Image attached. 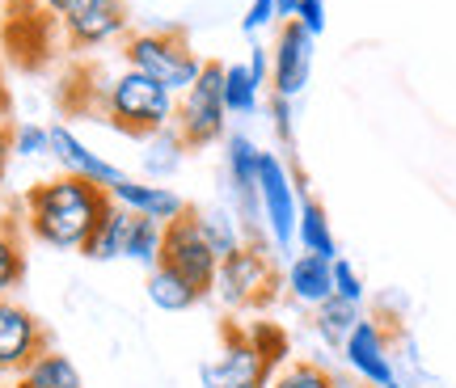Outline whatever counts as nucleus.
I'll return each mask as SVG.
<instances>
[{
  "label": "nucleus",
  "mask_w": 456,
  "mask_h": 388,
  "mask_svg": "<svg viewBox=\"0 0 456 388\" xmlns=\"http://www.w3.org/2000/svg\"><path fill=\"white\" fill-rule=\"evenodd\" d=\"M26 388H85V380H81V372H77V363L68 355H60L55 346H47L43 355L34 359L26 372L17 376Z\"/></svg>",
  "instance_id": "nucleus-19"
},
{
  "label": "nucleus",
  "mask_w": 456,
  "mask_h": 388,
  "mask_svg": "<svg viewBox=\"0 0 456 388\" xmlns=\"http://www.w3.org/2000/svg\"><path fill=\"white\" fill-rule=\"evenodd\" d=\"M21 211H26V228L34 241L51 245V249H85V241L98 232V224L110 211V194L106 186L60 174V178L30 186L21 198Z\"/></svg>",
  "instance_id": "nucleus-1"
},
{
  "label": "nucleus",
  "mask_w": 456,
  "mask_h": 388,
  "mask_svg": "<svg viewBox=\"0 0 456 388\" xmlns=\"http://www.w3.org/2000/svg\"><path fill=\"white\" fill-rule=\"evenodd\" d=\"M106 194H110V203L135 211V215H144V220H157V224H165V228L191 211V207H186V198H182L178 190H169V186H161V182L127 178V174L114 182Z\"/></svg>",
  "instance_id": "nucleus-13"
},
{
  "label": "nucleus",
  "mask_w": 456,
  "mask_h": 388,
  "mask_svg": "<svg viewBox=\"0 0 456 388\" xmlns=\"http://www.w3.org/2000/svg\"><path fill=\"white\" fill-rule=\"evenodd\" d=\"M275 291H279V275H275L271 249L245 241L237 254H228V258L220 262L212 295L224 300L228 308H266L275 300Z\"/></svg>",
  "instance_id": "nucleus-5"
},
{
  "label": "nucleus",
  "mask_w": 456,
  "mask_h": 388,
  "mask_svg": "<svg viewBox=\"0 0 456 388\" xmlns=\"http://www.w3.org/2000/svg\"><path fill=\"white\" fill-rule=\"evenodd\" d=\"M199 220V232H203V241L212 245V254L220 262L228 258V254H237L245 245V228L237 224V215H228V211H195Z\"/></svg>",
  "instance_id": "nucleus-21"
},
{
  "label": "nucleus",
  "mask_w": 456,
  "mask_h": 388,
  "mask_svg": "<svg viewBox=\"0 0 456 388\" xmlns=\"http://www.w3.org/2000/svg\"><path fill=\"white\" fill-rule=\"evenodd\" d=\"M283 283H288V295L296 304H309V308L326 304L334 295V262L317 258V254H300V258H292Z\"/></svg>",
  "instance_id": "nucleus-15"
},
{
  "label": "nucleus",
  "mask_w": 456,
  "mask_h": 388,
  "mask_svg": "<svg viewBox=\"0 0 456 388\" xmlns=\"http://www.w3.org/2000/svg\"><path fill=\"white\" fill-rule=\"evenodd\" d=\"M220 93H224V106L228 114H254L258 110V81L249 77V68L245 64H224V85H220Z\"/></svg>",
  "instance_id": "nucleus-23"
},
{
  "label": "nucleus",
  "mask_w": 456,
  "mask_h": 388,
  "mask_svg": "<svg viewBox=\"0 0 456 388\" xmlns=\"http://www.w3.org/2000/svg\"><path fill=\"white\" fill-rule=\"evenodd\" d=\"M161 245H165V224L140 215L135 237H131V249H127V262L144 266V271H157V266H161Z\"/></svg>",
  "instance_id": "nucleus-25"
},
{
  "label": "nucleus",
  "mask_w": 456,
  "mask_h": 388,
  "mask_svg": "<svg viewBox=\"0 0 456 388\" xmlns=\"http://www.w3.org/2000/svg\"><path fill=\"white\" fill-rule=\"evenodd\" d=\"M0 178H4V174H0Z\"/></svg>",
  "instance_id": "nucleus-41"
},
{
  "label": "nucleus",
  "mask_w": 456,
  "mask_h": 388,
  "mask_svg": "<svg viewBox=\"0 0 456 388\" xmlns=\"http://www.w3.org/2000/svg\"><path fill=\"white\" fill-rule=\"evenodd\" d=\"M0 110H4V97H0Z\"/></svg>",
  "instance_id": "nucleus-40"
},
{
  "label": "nucleus",
  "mask_w": 456,
  "mask_h": 388,
  "mask_svg": "<svg viewBox=\"0 0 456 388\" xmlns=\"http://www.w3.org/2000/svg\"><path fill=\"white\" fill-rule=\"evenodd\" d=\"M296 245L300 254H317V258H342L338 254V237L330 228V215L317 198H300V220H296Z\"/></svg>",
  "instance_id": "nucleus-17"
},
{
  "label": "nucleus",
  "mask_w": 456,
  "mask_h": 388,
  "mask_svg": "<svg viewBox=\"0 0 456 388\" xmlns=\"http://www.w3.org/2000/svg\"><path fill=\"white\" fill-rule=\"evenodd\" d=\"M0 21H4V0H0Z\"/></svg>",
  "instance_id": "nucleus-39"
},
{
  "label": "nucleus",
  "mask_w": 456,
  "mask_h": 388,
  "mask_svg": "<svg viewBox=\"0 0 456 388\" xmlns=\"http://www.w3.org/2000/svg\"><path fill=\"white\" fill-rule=\"evenodd\" d=\"M199 380H203V388H271L275 363L254 346L245 329H228L224 351L199 368Z\"/></svg>",
  "instance_id": "nucleus-6"
},
{
  "label": "nucleus",
  "mask_w": 456,
  "mask_h": 388,
  "mask_svg": "<svg viewBox=\"0 0 456 388\" xmlns=\"http://www.w3.org/2000/svg\"><path fill=\"white\" fill-rule=\"evenodd\" d=\"M30 4H34V9H43V13H51V17H60L72 0H30Z\"/></svg>",
  "instance_id": "nucleus-35"
},
{
  "label": "nucleus",
  "mask_w": 456,
  "mask_h": 388,
  "mask_svg": "<svg viewBox=\"0 0 456 388\" xmlns=\"http://www.w3.org/2000/svg\"><path fill=\"white\" fill-rule=\"evenodd\" d=\"M271 388H334V372L313 363V359H296L283 372H275Z\"/></svg>",
  "instance_id": "nucleus-26"
},
{
  "label": "nucleus",
  "mask_w": 456,
  "mask_h": 388,
  "mask_svg": "<svg viewBox=\"0 0 456 388\" xmlns=\"http://www.w3.org/2000/svg\"><path fill=\"white\" fill-rule=\"evenodd\" d=\"M135 224H140V215L127 207H118V203H110V211H106V220L98 224V232L85 241V258L89 262H118L127 258L131 249V237H135Z\"/></svg>",
  "instance_id": "nucleus-16"
},
{
  "label": "nucleus",
  "mask_w": 456,
  "mask_h": 388,
  "mask_svg": "<svg viewBox=\"0 0 456 388\" xmlns=\"http://www.w3.org/2000/svg\"><path fill=\"white\" fill-rule=\"evenodd\" d=\"M245 334L254 338V346H258V351H262L266 359H271L275 368L283 363V359H288V334H283L279 325H271V321H254L249 329H245Z\"/></svg>",
  "instance_id": "nucleus-27"
},
{
  "label": "nucleus",
  "mask_w": 456,
  "mask_h": 388,
  "mask_svg": "<svg viewBox=\"0 0 456 388\" xmlns=\"http://www.w3.org/2000/svg\"><path fill=\"white\" fill-rule=\"evenodd\" d=\"M292 21L300 26V30H309L313 38H317V34L326 30V0H300Z\"/></svg>",
  "instance_id": "nucleus-30"
},
{
  "label": "nucleus",
  "mask_w": 456,
  "mask_h": 388,
  "mask_svg": "<svg viewBox=\"0 0 456 388\" xmlns=\"http://www.w3.org/2000/svg\"><path fill=\"white\" fill-rule=\"evenodd\" d=\"M224 64L208 60L199 81L178 97V114H174V131L182 135L186 148H208L216 140H224V127H228V106H224Z\"/></svg>",
  "instance_id": "nucleus-4"
},
{
  "label": "nucleus",
  "mask_w": 456,
  "mask_h": 388,
  "mask_svg": "<svg viewBox=\"0 0 456 388\" xmlns=\"http://www.w3.org/2000/svg\"><path fill=\"white\" fill-rule=\"evenodd\" d=\"M385 388H406V384H402V376H397V380H393V384H385Z\"/></svg>",
  "instance_id": "nucleus-37"
},
{
  "label": "nucleus",
  "mask_w": 456,
  "mask_h": 388,
  "mask_svg": "<svg viewBox=\"0 0 456 388\" xmlns=\"http://www.w3.org/2000/svg\"><path fill=\"white\" fill-rule=\"evenodd\" d=\"M13 157H51V127L38 123L13 127Z\"/></svg>",
  "instance_id": "nucleus-28"
},
{
  "label": "nucleus",
  "mask_w": 456,
  "mask_h": 388,
  "mask_svg": "<svg viewBox=\"0 0 456 388\" xmlns=\"http://www.w3.org/2000/svg\"><path fill=\"white\" fill-rule=\"evenodd\" d=\"M342 359L355 380H363L368 388H385L397 380V368H393V351H389V334L376 317H363V321L351 329V338L342 342Z\"/></svg>",
  "instance_id": "nucleus-11"
},
{
  "label": "nucleus",
  "mask_w": 456,
  "mask_h": 388,
  "mask_svg": "<svg viewBox=\"0 0 456 388\" xmlns=\"http://www.w3.org/2000/svg\"><path fill=\"white\" fill-rule=\"evenodd\" d=\"M275 9H279V0H249V13H245V34H258V30H266L271 21H279L275 17Z\"/></svg>",
  "instance_id": "nucleus-32"
},
{
  "label": "nucleus",
  "mask_w": 456,
  "mask_h": 388,
  "mask_svg": "<svg viewBox=\"0 0 456 388\" xmlns=\"http://www.w3.org/2000/svg\"><path fill=\"white\" fill-rule=\"evenodd\" d=\"M334 388H368V384L355 380V376H334Z\"/></svg>",
  "instance_id": "nucleus-36"
},
{
  "label": "nucleus",
  "mask_w": 456,
  "mask_h": 388,
  "mask_svg": "<svg viewBox=\"0 0 456 388\" xmlns=\"http://www.w3.org/2000/svg\"><path fill=\"white\" fill-rule=\"evenodd\" d=\"M51 157L64 165V174L94 182V186H106V190L123 178V169H114L110 161H102L98 152H89V144H85V140H77V135H72L68 127H60V123L51 127Z\"/></svg>",
  "instance_id": "nucleus-14"
},
{
  "label": "nucleus",
  "mask_w": 456,
  "mask_h": 388,
  "mask_svg": "<svg viewBox=\"0 0 456 388\" xmlns=\"http://www.w3.org/2000/svg\"><path fill=\"white\" fill-rule=\"evenodd\" d=\"M47 346V329L30 308L0 300V376H21Z\"/></svg>",
  "instance_id": "nucleus-10"
},
{
  "label": "nucleus",
  "mask_w": 456,
  "mask_h": 388,
  "mask_svg": "<svg viewBox=\"0 0 456 388\" xmlns=\"http://www.w3.org/2000/svg\"><path fill=\"white\" fill-rule=\"evenodd\" d=\"M296 101H288V97H271V123H275V131H279V140L283 144H292L296 140V110H292Z\"/></svg>",
  "instance_id": "nucleus-31"
},
{
  "label": "nucleus",
  "mask_w": 456,
  "mask_h": 388,
  "mask_svg": "<svg viewBox=\"0 0 456 388\" xmlns=\"http://www.w3.org/2000/svg\"><path fill=\"white\" fill-rule=\"evenodd\" d=\"M161 266L178 271L186 283H195L203 295H212L216 275H220V258L212 254V245L203 241L199 232L195 211H186L182 220L165 228V245H161Z\"/></svg>",
  "instance_id": "nucleus-8"
},
{
  "label": "nucleus",
  "mask_w": 456,
  "mask_h": 388,
  "mask_svg": "<svg viewBox=\"0 0 456 388\" xmlns=\"http://www.w3.org/2000/svg\"><path fill=\"white\" fill-rule=\"evenodd\" d=\"M334 295L351 300V304H363V295H368V287H363L359 271L346 258H334Z\"/></svg>",
  "instance_id": "nucleus-29"
},
{
  "label": "nucleus",
  "mask_w": 456,
  "mask_h": 388,
  "mask_svg": "<svg viewBox=\"0 0 456 388\" xmlns=\"http://www.w3.org/2000/svg\"><path fill=\"white\" fill-rule=\"evenodd\" d=\"M26 279V254H21V228L17 220H0V300H9Z\"/></svg>",
  "instance_id": "nucleus-22"
},
{
  "label": "nucleus",
  "mask_w": 456,
  "mask_h": 388,
  "mask_svg": "<svg viewBox=\"0 0 456 388\" xmlns=\"http://www.w3.org/2000/svg\"><path fill=\"white\" fill-rule=\"evenodd\" d=\"M313 38L309 30H300L296 21H283L279 26V38H275V51H271V89L275 97H296L309 89V77H313Z\"/></svg>",
  "instance_id": "nucleus-12"
},
{
  "label": "nucleus",
  "mask_w": 456,
  "mask_h": 388,
  "mask_svg": "<svg viewBox=\"0 0 456 388\" xmlns=\"http://www.w3.org/2000/svg\"><path fill=\"white\" fill-rule=\"evenodd\" d=\"M123 60L127 68L152 77L157 85H165L169 93H186L191 85L199 81V72L208 60H199L191 38L182 30H140V34H127L123 43Z\"/></svg>",
  "instance_id": "nucleus-3"
},
{
  "label": "nucleus",
  "mask_w": 456,
  "mask_h": 388,
  "mask_svg": "<svg viewBox=\"0 0 456 388\" xmlns=\"http://www.w3.org/2000/svg\"><path fill=\"white\" fill-rule=\"evenodd\" d=\"M182 152H186V144H182V135H178L174 127L161 131V135H152V144H148V157H144L148 178H152V182H165L169 174H178Z\"/></svg>",
  "instance_id": "nucleus-24"
},
{
  "label": "nucleus",
  "mask_w": 456,
  "mask_h": 388,
  "mask_svg": "<svg viewBox=\"0 0 456 388\" xmlns=\"http://www.w3.org/2000/svg\"><path fill=\"white\" fill-rule=\"evenodd\" d=\"M68 47L94 51L127 34V4L123 0H72L60 13Z\"/></svg>",
  "instance_id": "nucleus-9"
},
{
  "label": "nucleus",
  "mask_w": 456,
  "mask_h": 388,
  "mask_svg": "<svg viewBox=\"0 0 456 388\" xmlns=\"http://www.w3.org/2000/svg\"><path fill=\"white\" fill-rule=\"evenodd\" d=\"M4 388H26V384H21V380H13V384H4Z\"/></svg>",
  "instance_id": "nucleus-38"
},
{
  "label": "nucleus",
  "mask_w": 456,
  "mask_h": 388,
  "mask_svg": "<svg viewBox=\"0 0 456 388\" xmlns=\"http://www.w3.org/2000/svg\"><path fill=\"white\" fill-rule=\"evenodd\" d=\"M258 198H262V224L275 249H292L296 245V220H300V194L292 186L288 165L275 152H262L258 161Z\"/></svg>",
  "instance_id": "nucleus-7"
},
{
  "label": "nucleus",
  "mask_w": 456,
  "mask_h": 388,
  "mask_svg": "<svg viewBox=\"0 0 456 388\" xmlns=\"http://www.w3.org/2000/svg\"><path fill=\"white\" fill-rule=\"evenodd\" d=\"M245 68H249V77L262 85H271V55H266V47H249V60H245Z\"/></svg>",
  "instance_id": "nucleus-33"
},
{
  "label": "nucleus",
  "mask_w": 456,
  "mask_h": 388,
  "mask_svg": "<svg viewBox=\"0 0 456 388\" xmlns=\"http://www.w3.org/2000/svg\"><path fill=\"white\" fill-rule=\"evenodd\" d=\"M9 161H13V127L0 123V174H4V165Z\"/></svg>",
  "instance_id": "nucleus-34"
},
{
  "label": "nucleus",
  "mask_w": 456,
  "mask_h": 388,
  "mask_svg": "<svg viewBox=\"0 0 456 388\" xmlns=\"http://www.w3.org/2000/svg\"><path fill=\"white\" fill-rule=\"evenodd\" d=\"M102 110L118 131L127 135H161L174 127V114H178V93H169L165 85H157L152 77L123 68L118 77L106 81L102 89Z\"/></svg>",
  "instance_id": "nucleus-2"
},
{
  "label": "nucleus",
  "mask_w": 456,
  "mask_h": 388,
  "mask_svg": "<svg viewBox=\"0 0 456 388\" xmlns=\"http://www.w3.org/2000/svg\"><path fill=\"white\" fill-rule=\"evenodd\" d=\"M148 300L152 308H161V312H186V308L203 304L208 295L195 287V283H186L178 271H169V266H157V271H148Z\"/></svg>",
  "instance_id": "nucleus-18"
},
{
  "label": "nucleus",
  "mask_w": 456,
  "mask_h": 388,
  "mask_svg": "<svg viewBox=\"0 0 456 388\" xmlns=\"http://www.w3.org/2000/svg\"><path fill=\"white\" fill-rule=\"evenodd\" d=\"M359 321H363V304H351V300H342V295H330L326 304L313 308V325H317L322 342H326V346H338V351Z\"/></svg>",
  "instance_id": "nucleus-20"
}]
</instances>
